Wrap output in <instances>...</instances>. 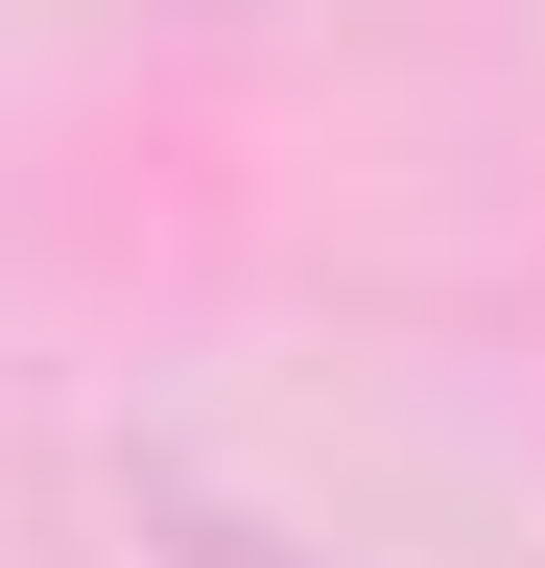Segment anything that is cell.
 Listing matches in <instances>:
<instances>
[{
	"instance_id": "1",
	"label": "cell",
	"mask_w": 545,
	"mask_h": 568,
	"mask_svg": "<svg viewBox=\"0 0 545 568\" xmlns=\"http://www.w3.org/2000/svg\"><path fill=\"white\" fill-rule=\"evenodd\" d=\"M214 568H261V545H214Z\"/></svg>"
}]
</instances>
